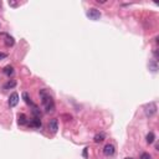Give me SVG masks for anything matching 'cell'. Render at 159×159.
I'll use <instances>...</instances> for the list:
<instances>
[{
    "mask_svg": "<svg viewBox=\"0 0 159 159\" xmlns=\"http://www.w3.org/2000/svg\"><path fill=\"white\" fill-rule=\"evenodd\" d=\"M40 97H41V103H43L45 111L50 113V112H54L55 111V102H54V98L52 96L50 95V92L47 90H40Z\"/></svg>",
    "mask_w": 159,
    "mask_h": 159,
    "instance_id": "1",
    "label": "cell"
},
{
    "mask_svg": "<svg viewBox=\"0 0 159 159\" xmlns=\"http://www.w3.org/2000/svg\"><path fill=\"white\" fill-rule=\"evenodd\" d=\"M87 16L90 17L91 20H93V21L100 20V17H101V11L98 10V9H96V8H91L90 10L87 11Z\"/></svg>",
    "mask_w": 159,
    "mask_h": 159,
    "instance_id": "2",
    "label": "cell"
},
{
    "mask_svg": "<svg viewBox=\"0 0 159 159\" xmlns=\"http://www.w3.org/2000/svg\"><path fill=\"white\" fill-rule=\"evenodd\" d=\"M146 114H147V117H152V116H154L157 113V105L154 103V102H152V103H149V105H147L146 106Z\"/></svg>",
    "mask_w": 159,
    "mask_h": 159,
    "instance_id": "3",
    "label": "cell"
},
{
    "mask_svg": "<svg viewBox=\"0 0 159 159\" xmlns=\"http://www.w3.org/2000/svg\"><path fill=\"white\" fill-rule=\"evenodd\" d=\"M114 153H116V148L113 144H106L105 148H103V154L106 157H113L114 156Z\"/></svg>",
    "mask_w": 159,
    "mask_h": 159,
    "instance_id": "4",
    "label": "cell"
},
{
    "mask_svg": "<svg viewBox=\"0 0 159 159\" xmlns=\"http://www.w3.org/2000/svg\"><path fill=\"white\" fill-rule=\"evenodd\" d=\"M17 103H19V95L16 92H14V93L10 95V97H9V106L15 107Z\"/></svg>",
    "mask_w": 159,
    "mask_h": 159,
    "instance_id": "5",
    "label": "cell"
},
{
    "mask_svg": "<svg viewBox=\"0 0 159 159\" xmlns=\"http://www.w3.org/2000/svg\"><path fill=\"white\" fill-rule=\"evenodd\" d=\"M49 129L51 130L52 133H56L57 132V129H59V121L56 119V118H52L49 122Z\"/></svg>",
    "mask_w": 159,
    "mask_h": 159,
    "instance_id": "6",
    "label": "cell"
},
{
    "mask_svg": "<svg viewBox=\"0 0 159 159\" xmlns=\"http://www.w3.org/2000/svg\"><path fill=\"white\" fill-rule=\"evenodd\" d=\"M30 126L31 127H35V128H41V119H40V117H34V119L30 122Z\"/></svg>",
    "mask_w": 159,
    "mask_h": 159,
    "instance_id": "7",
    "label": "cell"
},
{
    "mask_svg": "<svg viewBox=\"0 0 159 159\" xmlns=\"http://www.w3.org/2000/svg\"><path fill=\"white\" fill-rule=\"evenodd\" d=\"M17 123L20 124V126L27 124V118H26V116L24 113H20V114L17 116Z\"/></svg>",
    "mask_w": 159,
    "mask_h": 159,
    "instance_id": "8",
    "label": "cell"
},
{
    "mask_svg": "<svg viewBox=\"0 0 159 159\" xmlns=\"http://www.w3.org/2000/svg\"><path fill=\"white\" fill-rule=\"evenodd\" d=\"M105 138H106V134L102 132V133H98L95 135V138H93V141H95V143H101V142H103L105 141Z\"/></svg>",
    "mask_w": 159,
    "mask_h": 159,
    "instance_id": "9",
    "label": "cell"
},
{
    "mask_svg": "<svg viewBox=\"0 0 159 159\" xmlns=\"http://www.w3.org/2000/svg\"><path fill=\"white\" fill-rule=\"evenodd\" d=\"M22 98H24V100H25L26 105H29V106H32V107H35L34 102L31 101V98L29 97V95H27V92H24V93H22Z\"/></svg>",
    "mask_w": 159,
    "mask_h": 159,
    "instance_id": "10",
    "label": "cell"
},
{
    "mask_svg": "<svg viewBox=\"0 0 159 159\" xmlns=\"http://www.w3.org/2000/svg\"><path fill=\"white\" fill-rule=\"evenodd\" d=\"M16 86V81L15 80H11V81H8L5 85H4V90H9V88H14Z\"/></svg>",
    "mask_w": 159,
    "mask_h": 159,
    "instance_id": "11",
    "label": "cell"
},
{
    "mask_svg": "<svg viewBox=\"0 0 159 159\" xmlns=\"http://www.w3.org/2000/svg\"><path fill=\"white\" fill-rule=\"evenodd\" d=\"M154 141H156V134H154L153 132H149L147 134V143L152 144V143H154Z\"/></svg>",
    "mask_w": 159,
    "mask_h": 159,
    "instance_id": "12",
    "label": "cell"
},
{
    "mask_svg": "<svg viewBox=\"0 0 159 159\" xmlns=\"http://www.w3.org/2000/svg\"><path fill=\"white\" fill-rule=\"evenodd\" d=\"M4 73H5L6 76H9V77H10L11 75H14V67H13V66H10V65H9V66H6L5 68H4Z\"/></svg>",
    "mask_w": 159,
    "mask_h": 159,
    "instance_id": "13",
    "label": "cell"
},
{
    "mask_svg": "<svg viewBox=\"0 0 159 159\" xmlns=\"http://www.w3.org/2000/svg\"><path fill=\"white\" fill-rule=\"evenodd\" d=\"M139 159H152V156L149 153H142L141 154V158Z\"/></svg>",
    "mask_w": 159,
    "mask_h": 159,
    "instance_id": "14",
    "label": "cell"
},
{
    "mask_svg": "<svg viewBox=\"0 0 159 159\" xmlns=\"http://www.w3.org/2000/svg\"><path fill=\"white\" fill-rule=\"evenodd\" d=\"M6 45L8 46H13L14 45V39H13V37H8V39H6Z\"/></svg>",
    "mask_w": 159,
    "mask_h": 159,
    "instance_id": "15",
    "label": "cell"
},
{
    "mask_svg": "<svg viewBox=\"0 0 159 159\" xmlns=\"http://www.w3.org/2000/svg\"><path fill=\"white\" fill-rule=\"evenodd\" d=\"M6 56H8V55H6L5 52H0V60H3V59H5V57H6Z\"/></svg>",
    "mask_w": 159,
    "mask_h": 159,
    "instance_id": "16",
    "label": "cell"
},
{
    "mask_svg": "<svg viewBox=\"0 0 159 159\" xmlns=\"http://www.w3.org/2000/svg\"><path fill=\"white\" fill-rule=\"evenodd\" d=\"M83 156H85V157L87 156V148H85V151H83Z\"/></svg>",
    "mask_w": 159,
    "mask_h": 159,
    "instance_id": "17",
    "label": "cell"
},
{
    "mask_svg": "<svg viewBox=\"0 0 159 159\" xmlns=\"http://www.w3.org/2000/svg\"><path fill=\"white\" fill-rule=\"evenodd\" d=\"M126 159H133V158H126Z\"/></svg>",
    "mask_w": 159,
    "mask_h": 159,
    "instance_id": "18",
    "label": "cell"
}]
</instances>
